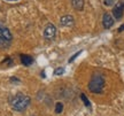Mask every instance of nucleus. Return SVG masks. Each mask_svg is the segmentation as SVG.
<instances>
[{"label": "nucleus", "instance_id": "6", "mask_svg": "<svg viewBox=\"0 0 124 116\" xmlns=\"http://www.w3.org/2000/svg\"><path fill=\"white\" fill-rule=\"evenodd\" d=\"M0 38L8 41V43H10V40L13 39V36L9 31V29L7 27H5L1 22H0Z\"/></svg>", "mask_w": 124, "mask_h": 116}, {"label": "nucleus", "instance_id": "4", "mask_svg": "<svg viewBox=\"0 0 124 116\" xmlns=\"http://www.w3.org/2000/svg\"><path fill=\"white\" fill-rule=\"evenodd\" d=\"M56 36V27L52 24V23H48L44 29V37L45 39L47 40H53Z\"/></svg>", "mask_w": 124, "mask_h": 116}, {"label": "nucleus", "instance_id": "15", "mask_svg": "<svg viewBox=\"0 0 124 116\" xmlns=\"http://www.w3.org/2000/svg\"><path fill=\"white\" fill-rule=\"evenodd\" d=\"M7 43H8V41H6V40H4V39H1V38H0V46H6Z\"/></svg>", "mask_w": 124, "mask_h": 116}, {"label": "nucleus", "instance_id": "2", "mask_svg": "<svg viewBox=\"0 0 124 116\" xmlns=\"http://www.w3.org/2000/svg\"><path fill=\"white\" fill-rule=\"evenodd\" d=\"M105 86V78L101 75H93L89 83V90L92 93H101Z\"/></svg>", "mask_w": 124, "mask_h": 116}, {"label": "nucleus", "instance_id": "1", "mask_svg": "<svg viewBox=\"0 0 124 116\" xmlns=\"http://www.w3.org/2000/svg\"><path fill=\"white\" fill-rule=\"evenodd\" d=\"M9 102H10V106H12V108H13L14 110H16V112H23V110H25L29 107V105H30V98L28 95H24L22 93H17L10 98Z\"/></svg>", "mask_w": 124, "mask_h": 116}, {"label": "nucleus", "instance_id": "12", "mask_svg": "<svg viewBox=\"0 0 124 116\" xmlns=\"http://www.w3.org/2000/svg\"><path fill=\"white\" fill-rule=\"evenodd\" d=\"M63 72H64V68L59 67V68H56V69L54 70V75H55V76H59V75H62Z\"/></svg>", "mask_w": 124, "mask_h": 116}, {"label": "nucleus", "instance_id": "8", "mask_svg": "<svg viewBox=\"0 0 124 116\" xmlns=\"http://www.w3.org/2000/svg\"><path fill=\"white\" fill-rule=\"evenodd\" d=\"M20 58H21V62L24 64V66H31L32 63H33V59H32V56H30V55H27V54H21L20 55Z\"/></svg>", "mask_w": 124, "mask_h": 116}, {"label": "nucleus", "instance_id": "13", "mask_svg": "<svg viewBox=\"0 0 124 116\" xmlns=\"http://www.w3.org/2000/svg\"><path fill=\"white\" fill-rule=\"evenodd\" d=\"M116 1L117 0H103V4H105V6H114V5L116 4Z\"/></svg>", "mask_w": 124, "mask_h": 116}, {"label": "nucleus", "instance_id": "14", "mask_svg": "<svg viewBox=\"0 0 124 116\" xmlns=\"http://www.w3.org/2000/svg\"><path fill=\"white\" fill-rule=\"evenodd\" d=\"M80 53H82V51H79V52H77V53H75V54H74V55H72V56H71V58L69 59V63H71V62H72V61H75V59L77 58V56H78V55H79Z\"/></svg>", "mask_w": 124, "mask_h": 116}, {"label": "nucleus", "instance_id": "10", "mask_svg": "<svg viewBox=\"0 0 124 116\" xmlns=\"http://www.w3.org/2000/svg\"><path fill=\"white\" fill-rule=\"evenodd\" d=\"M80 99L83 100V102H84V105L86 106V107H87V108H91V103H90L89 99L86 98V95H85V94H80Z\"/></svg>", "mask_w": 124, "mask_h": 116}, {"label": "nucleus", "instance_id": "3", "mask_svg": "<svg viewBox=\"0 0 124 116\" xmlns=\"http://www.w3.org/2000/svg\"><path fill=\"white\" fill-rule=\"evenodd\" d=\"M113 16L115 20H121L124 14V0H120L113 8Z\"/></svg>", "mask_w": 124, "mask_h": 116}, {"label": "nucleus", "instance_id": "11", "mask_svg": "<svg viewBox=\"0 0 124 116\" xmlns=\"http://www.w3.org/2000/svg\"><path fill=\"white\" fill-rule=\"evenodd\" d=\"M62 110H63V105L61 102H58L55 105V113L60 114V113H62Z\"/></svg>", "mask_w": 124, "mask_h": 116}, {"label": "nucleus", "instance_id": "16", "mask_svg": "<svg viewBox=\"0 0 124 116\" xmlns=\"http://www.w3.org/2000/svg\"><path fill=\"white\" fill-rule=\"evenodd\" d=\"M122 31H124V24H123V25H121V27L118 28V32H122Z\"/></svg>", "mask_w": 124, "mask_h": 116}, {"label": "nucleus", "instance_id": "17", "mask_svg": "<svg viewBox=\"0 0 124 116\" xmlns=\"http://www.w3.org/2000/svg\"><path fill=\"white\" fill-rule=\"evenodd\" d=\"M6 1H17V0H6Z\"/></svg>", "mask_w": 124, "mask_h": 116}, {"label": "nucleus", "instance_id": "5", "mask_svg": "<svg viewBox=\"0 0 124 116\" xmlns=\"http://www.w3.org/2000/svg\"><path fill=\"white\" fill-rule=\"evenodd\" d=\"M115 23V18L114 16L109 13H105L103 14V17H102V25L105 29H110Z\"/></svg>", "mask_w": 124, "mask_h": 116}, {"label": "nucleus", "instance_id": "9", "mask_svg": "<svg viewBox=\"0 0 124 116\" xmlns=\"http://www.w3.org/2000/svg\"><path fill=\"white\" fill-rule=\"evenodd\" d=\"M71 5L76 10H82L84 8V0H71Z\"/></svg>", "mask_w": 124, "mask_h": 116}, {"label": "nucleus", "instance_id": "7", "mask_svg": "<svg viewBox=\"0 0 124 116\" xmlns=\"http://www.w3.org/2000/svg\"><path fill=\"white\" fill-rule=\"evenodd\" d=\"M74 23H75V20H74V17L71 15H64V16H62L60 18V24L62 27H68V28L72 27Z\"/></svg>", "mask_w": 124, "mask_h": 116}]
</instances>
